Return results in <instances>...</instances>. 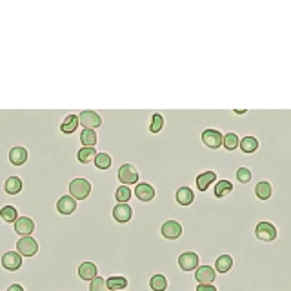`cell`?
Here are the masks:
<instances>
[{
    "label": "cell",
    "mask_w": 291,
    "mask_h": 291,
    "mask_svg": "<svg viewBox=\"0 0 291 291\" xmlns=\"http://www.w3.org/2000/svg\"><path fill=\"white\" fill-rule=\"evenodd\" d=\"M240 150L244 151V153H255V151L259 150V140H257V137H253V135H247V137H244L242 140H240Z\"/></svg>",
    "instance_id": "obj_21"
},
{
    "label": "cell",
    "mask_w": 291,
    "mask_h": 291,
    "mask_svg": "<svg viewBox=\"0 0 291 291\" xmlns=\"http://www.w3.org/2000/svg\"><path fill=\"white\" fill-rule=\"evenodd\" d=\"M197 291H216L215 284H199Z\"/></svg>",
    "instance_id": "obj_36"
},
{
    "label": "cell",
    "mask_w": 291,
    "mask_h": 291,
    "mask_svg": "<svg viewBox=\"0 0 291 291\" xmlns=\"http://www.w3.org/2000/svg\"><path fill=\"white\" fill-rule=\"evenodd\" d=\"M222 146H224V148H226L228 151L237 150V148L240 146L239 135H237V133H228V135H224V142H222Z\"/></svg>",
    "instance_id": "obj_30"
},
{
    "label": "cell",
    "mask_w": 291,
    "mask_h": 291,
    "mask_svg": "<svg viewBox=\"0 0 291 291\" xmlns=\"http://www.w3.org/2000/svg\"><path fill=\"white\" fill-rule=\"evenodd\" d=\"M2 266L8 271H16V269L22 268V255L18 251H8L2 257Z\"/></svg>",
    "instance_id": "obj_9"
},
{
    "label": "cell",
    "mask_w": 291,
    "mask_h": 291,
    "mask_svg": "<svg viewBox=\"0 0 291 291\" xmlns=\"http://www.w3.org/2000/svg\"><path fill=\"white\" fill-rule=\"evenodd\" d=\"M271 193H273V187L269 184L268 180H260L257 186H255V195L259 200H269L271 199Z\"/></svg>",
    "instance_id": "obj_18"
},
{
    "label": "cell",
    "mask_w": 291,
    "mask_h": 291,
    "mask_svg": "<svg viewBox=\"0 0 291 291\" xmlns=\"http://www.w3.org/2000/svg\"><path fill=\"white\" fill-rule=\"evenodd\" d=\"M4 189H6V193L8 195L20 193V189H22V180L18 179V177H9V179L6 180V184H4Z\"/></svg>",
    "instance_id": "obj_26"
},
{
    "label": "cell",
    "mask_w": 291,
    "mask_h": 291,
    "mask_svg": "<svg viewBox=\"0 0 291 291\" xmlns=\"http://www.w3.org/2000/svg\"><path fill=\"white\" fill-rule=\"evenodd\" d=\"M133 193L140 202H151L155 199V187L151 186V184H148V182H138L135 186Z\"/></svg>",
    "instance_id": "obj_10"
},
{
    "label": "cell",
    "mask_w": 291,
    "mask_h": 291,
    "mask_svg": "<svg viewBox=\"0 0 291 291\" xmlns=\"http://www.w3.org/2000/svg\"><path fill=\"white\" fill-rule=\"evenodd\" d=\"M8 291H24V288L20 286V284H11L8 288Z\"/></svg>",
    "instance_id": "obj_37"
},
{
    "label": "cell",
    "mask_w": 291,
    "mask_h": 291,
    "mask_svg": "<svg viewBox=\"0 0 291 291\" xmlns=\"http://www.w3.org/2000/svg\"><path fill=\"white\" fill-rule=\"evenodd\" d=\"M69 193L75 200H86L91 193V182L88 179H73L69 182Z\"/></svg>",
    "instance_id": "obj_1"
},
{
    "label": "cell",
    "mask_w": 291,
    "mask_h": 291,
    "mask_svg": "<svg viewBox=\"0 0 291 291\" xmlns=\"http://www.w3.org/2000/svg\"><path fill=\"white\" fill-rule=\"evenodd\" d=\"M80 142H82V148H95V144H97L95 129H86L84 127L82 133H80Z\"/></svg>",
    "instance_id": "obj_24"
},
{
    "label": "cell",
    "mask_w": 291,
    "mask_h": 291,
    "mask_svg": "<svg viewBox=\"0 0 291 291\" xmlns=\"http://www.w3.org/2000/svg\"><path fill=\"white\" fill-rule=\"evenodd\" d=\"M195 280L197 284H213L216 280V271L211 266H199L195 269Z\"/></svg>",
    "instance_id": "obj_7"
},
{
    "label": "cell",
    "mask_w": 291,
    "mask_h": 291,
    "mask_svg": "<svg viewBox=\"0 0 291 291\" xmlns=\"http://www.w3.org/2000/svg\"><path fill=\"white\" fill-rule=\"evenodd\" d=\"M237 179H239V182H242V184H247V182L251 180V171H249L247 168H239V169H237Z\"/></svg>",
    "instance_id": "obj_35"
},
{
    "label": "cell",
    "mask_w": 291,
    "mask_h": 291,
    "mask_svg": "<svg viewBox=\"0 0 291 291\" xmlns=\"http://www.w3.org/2000/svg\"><path fill=\"white\" fill-rule=\"evenodd\" d=\"M13 226H15L16 235H22V237H30L31 233L35 231V222L30 216H18Z\"/></svg>",
    "instance_id": "obj_13"
},
{
    "label": "cell",
    "mask_w": 291,
    "mask_h": 291,
    "mask_svg": "<svg viewBox=\"0 0 291 291\" xmlns=\"http://www.w3.org/2000/svg\"><path fill=\"white\" fill-rule=\"evenodd\" d=\"M216 182V173L215 171H204L197 177V187L199 191H208L209 186Z\"/></svg>",
    "instance_id": "obj_17"
},
{
    "label": "cell",
    "mask_w": 291,
    "mask_h": 291,
    "mask_svg": "<svg viewBox=\"0 0 291 291\" xmlns=\"http://www.w3.org/2000/svg\"><path fill=\"white\" fill-rule=\"evenodd\" d=\"M150 288L153 291H166L168 290V278L164 275H153L150 278Z\"/></svg>",
    "instance_id": "obj_28"
},
{
    "label": "cell",
    "mask_w": 291,
    "mask_h": 291,
    "mask_svg": "<svg viewBox=\"0 0 291 291\" xmlns=\"http://www.w3.org/2000/svg\"><path fill=\"white\" fill-rule=\"evenodd\" d=\"M93 164L97 166L98 169H109V168H111V157H109L107 153H97Z\"/></svg>",
    "instance_id": "obj_32"
},
{
    "label": "cell",
    "mask_w": 291,
    "mask_h": 291,
    "mask_svg": "<svg viewBox=\"0 0 291 291\" xmlns=\"http://www.w3.org/2000/svg\"><path fill=\"white\" fill-rule=\"evenodd\" d=\"M193 200H195V193L189 187H179L177 202H179L180 206H189V204H193Z\"/></svg>",
    "instance_id": "obj_23"
},
{
    "label": "cell",
    "mask_w": 291,
    "mask_h": 291,
    "mask_svg": "<svg viewBox=\"0 0 291 291\" xmlns=\"http://www.w3.org/2000/svg\"><path fill=\"white\" fill-rule=\"evenodd\" d=\"M131 195H133V191H131L127 186L122 184L120 187H117V191H115V199H117V202H120V204H127L129 199H131Z\"/></svg>",
    "instance_id": "obj_31"
},
{
    "label": "cell",
    "mask_w": 291,
    "mask_h": 291,
    "mask_svg": "<svg viewBox=\"0 0 291 291\" xmlns=\"http://www.w3.org/2000/svg\"><path fill=\"white\" fill-rule=\"evenodd\" d=\"M0 216L4 218V222H13L15 224L16 218H18V211L13 206H4V208L0 209Z\"/></svg>",
    "instance_id": "obj_29"
},
{
    "label": "cell",
    "mask_w": 291,
    "mask_h": 291,
    "mask_svg": "<svg viewBox=\"0 0 291 291\" xmlns=\"http://www.w3.org/2000/svg\"><path fill=\"white\" fill-rule=\"evenodd\" d=\"M90 291H107V282L104 276H95L90 282Z\"/></svg>",
    "instance_id": "obj_34"
},
{
    "label": "cell",
    "mask_w": 291,
    "mask_h": 291,
    "mask_svg": "<svg viewBox=\"0 0 291 291\" xmlns=\"http://www.w3.org/2000/svg\"><path fill=\"white\" fill-rule=\"evenodd\" d=\"M162 127H164V117H162L160 113H155V115L151 117L150 131L151 133H158V131H162Z\"/></svg>",
    "instance_id": "obj_33"
},
{
    "label": "cell",
    "mask_w": 291,
    "mask_h": 291,
    "mask_svg": "<svg viewBox=\"0 0 291 291\" xmlns=\"http://www.w3.org/2000/svg\"><path fill=\"white\" fill-rule=\"evenodd\" d=\"M202 142H204V146H208L209 150H218V148H222L224 135L218 129H206L202 133Z\"/></svg>",
    "instance_id": "obj_3"
},
{
    "label": "cell",
    "mask_w": 291,
    "mask_h": 291,
    "mask_svg": "<svg viewBox=\"0 0 291 291\" xmlns=\"http://www.w3.org/2000/svg\"><path fill=\"white\" fill-rule=\"evenodd\" d=\"M119 180L124 186H131V184H138V171L133 164H122L119 169Z\"/></svg>",
    "instance_id": "obj_2"
},
{
    "label": "cell",
    "mask_w": 291,
    "mask_h": 291,
    "mask_svg": "<svg viewBox=\"0 0 291 291\" xmlns=\"http://www.w3.org/2000/svg\"><path fill=\"white\" fill-rule=\"evenodd\" d=\"M106 282H107V290L120 291L127 286V278L126 276H109V278H106Z\"/></svg>",
    "instance_id": "obj_27"
},
{
    "label": "cell",
    "mask_w": 291,
    "mask_h": 291,
    "mask_svg": "<svg viewBox=\"0 0 291 291\" xmlns=\"http://www.w3.org/2000/svg\"><path fill=\"white\" fill-rule=\"evenodd\" d=\"M233 191V184L230 180H216L215 187H213V195L216 199H224Z\"/></svg>",
    "instance_id": "obj_19"
},
{
    "label": "cell",
    "mask_w": 291,
    "mask_h": 291,
    "mask_svg": "<svg viewBox=\"0 0 291 291\" xmlns=\"http://www.w3.org/2000/svg\"><path fill=\"white\" fill-rule=\"evenodd\" d=\"M26 160H28V150L22 148V146H15V148H11L9 151V162L13 166H22L26 164Z\"/></svg>",
    "instance_id": "obj_15"
},
{
    "label": "cell",
    "mask_w": 291,
    "mask_h": 291,
    "mask_svg": "<svg viewBox=\"0 0 291 291\" xmlns=\"http://www.w3.org/2000/svg\"><path fill=\"white\" fill-rule=\"evenodd\" d=\"M160 233H162L164 239L177 240L182 235V226L177 220H166L164 224H162V228H160Z\"/></svg>",
    "instance_id": "obj_8"
},
{
    "label": "cell",
    "mask_w": 291,
    "mask_h": 291,
    "mask_svg": "<svg viewBox=\"0 0 291 291\" xmlns=\"http://www.w3.org/2000/svg\"><path fill=\"white\" fill-rule=\"evenodd\" d=\"M16 251L22 257H35L38 253V244L33 237H22L16 242Z\"/></svg>",
    "instance_id": "obj_5"
},
{
    "label": "cell",
    "mask_w": 291,
    "mask_h": 291,
    "mask_svg": "<svg viewBox=\"0 0 291 291\" xmlns=\"http://www.w3.org/2000/svg\"><path fill=\"white\" fill-rule=\"evenodd\" d=\"M179 266L182 271H193L199 268V255L195 251H184L179 257Z\"/></svg>",
    "instance_id": "obj_11"
},
{
    "label": "cell",
    "mask_w": 291,
    "mask_h": 291,
    "mask_svg": "<svg viewBox=\"0 0 291 291\" xmlns=\"http://www.w3.org/2000/svg\"><path fill=\"white\" fill-rule=\"evenodd\" d=\"M233 268V259L230 255H220L215 262V271L216 273H228Z\"/></svg>",
    "instance_id": "obj_22"
},
{
    "label": "cell",
    "mask_w": 291,
    "mask_h": 291,
    "mask_svg": "<svg viewBox=\"0 0 291 291\" xmlns=\"http://www.w3.org/2000/svg\"><path fill=\"white\" fill-rule=\"evenodd\" d=\"M255 235L262 242H273L276 239V228L271 222H259L255 228Z\"/></svg>",
    "instance_id": "obj_4"
},
{
    "label": "cell",
    "mask_w": 291,
    "mask_h": 291,
    "mask_svg": "<svg viewBox=\"0 0 291 291\" xmlns=\"http://www.w3.org/2000/svg\"><path fill=\"white\" fill-rule=\"evenodd\" d=\"M75 209H77V200L71 195H66V197H62L57 202V211H59L60 215H71Z\"/></svg>",
    "instance_id": "obj_14"
},
{
    "label": "cell",
    "mask_w": 291,
    "mask_h": 291,
    "mask_svg": "<svg viewBox=\"0 0 291 291\" xmlns=\"http://www.w3.org/2000/svg\"><path fill=\"white\" fill-rule=\"evenodd\" d=\"M131 216H133V209H131L129 204H120L119 202V204L113 208V218H115L117 222H120V224L129 222Z\"/></svg>",
    "instance_id": "obj_12"
},
{
    "label": "cell",
    "mask_w": 291,
    "mask_h": 291,
    "mask_svg": "<svg viewBox=\"0 0 291 291\" xmlns=\"http://www.w3.org/2000/svg\"><path fill=\"white\" fill-rule=\"evenodd\" d=\"M78 117L77 115H67L66 119L62 120V124H60V131L66 135H71L77 131V127H78Z\"/></svg>",
    "instance_id": "obj_20"
},
{
    "label": "cell",
    "mask_w": 291,
    "mask_h": 291,
    "mask_svg": "<svg viewBox=\"0 0 291 291\" xmlns=\"http://www.w3.org/2000/svg\"><path fill=\"white\" fill-rule=\"evenodd\" d=\"M78 276L82 278V280H93L95 276H98V269L97 266L93 264V262H82L80 266H78Z\"/></svg>",
    "instance_id": "obj_16"
},
{
    "label": "cell",
    "mask_w": 291,
    "mask_h": 291,
    "mask_svg": "<svg viewBox=\"0 0 291 291\" xmlns=\"http://www.w3.org/2000/svg\"><path fill=\"white\" fill-rule=\"evenodd\" d=\"M78 122H80L86 129H97V127L102 126V117H100L97 111L86 109V111H82L78 115Z\"/></svg>",
    "instance_id": "obj_6"
},
{
    "label": "cell",
    "mask_w": 291,
    "mask_h": 291,
    "mask_svg": "<svg viewBox=\"0 0 291 291\" xmlns=\"http://www.w3.org/2000/svg\"><path fill=\"white\" fill-rule=\"evenodd\" d=\"M95 157H97V150L95 148H82V150H78V153H77L78 162H82V164H91L95 160Z\"/></svg>",
    "instance_id": "obj_25"
}]
</instances>
